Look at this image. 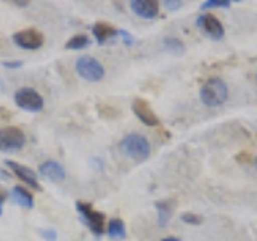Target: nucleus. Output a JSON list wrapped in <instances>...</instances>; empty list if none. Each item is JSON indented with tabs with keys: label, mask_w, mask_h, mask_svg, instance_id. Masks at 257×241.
Returning <instances> with one entry per match:
<instances>
[{
	"label": "nucleus",
	"mask_w": 257,
	"mask_h": 241,
	"mask_svg": "<svg viewBox=\"0 0 257 241\" xmlns=\"http://www.w3.org/2000/svg\"><path fill=\"white\" fill-rule=\"evenodd\" d=\"M230 7H231L230 0H207V2L201 5L203 10H206V8H230Z\"/></svg>",
	"instance_id": "nucleus-19"
},
{
	"label": "nucleus",
	"mask_w": 257,
	"mask_h": 241,
	"mask_svg": "<svg viewBox=\"0 0 257 241\" xmlns=\"http://www.w3.org/2000/svg\"><path fill=\"white\" fill-rule=\"evenodd\" d=\"M90 45V39L85 34H77L74 37H71L66 42V50H82V48Z\"/></svg>",
	"instance_id": "nucleus-17"
},
{
	"label": "nucleus",
	"mask_w": 257,
	"mask_h": 241,
	"mask_svg": "<svg viewBox=\"0 0 257 241\" xmlns=\"http://www.w3.org/2000/svg\"><path fill=\"white\" fill-rule=\"evenodd\" d=\"M155 206H156V211H158V223L161 225V227H166L167 222L172 219V214H174V209H175V201L174 199H163V201H158Z\"/></svg>",
	"instance_id": "nucleus-14"
},
{
	"label": "nucleus",
	"mask_w": 257,
	"mask_h": 241,
	"mask_svg": "<svg viewBox=\"0 0 257 241\" xmlns=\"http://www.w3.org/2000/svg\"><path fill=\"white\" fill-rule=\"evenodd\" d=\"M120 151L124 153L127 158L137 163H143L151 155V145L148 139L142 134H128L125 135L119 143Z\"/></svg>",
	"instance_id": "nucleus-2"
},
{
	"label": "nucleus",
	"mask_w": 257,
	"mask_h": 241,
	"mask_svg": "<svg viewBox=\"0 0 257 241\" xmlns=\"http://www.w3.org/2000/svg\"><path fill=\"white\" fill-rule=\"evenodd\" d=\"M79 215L82 217V220L87 223V227L90 228V231L93 233L95 236H101L104 233V214L95 211L92 207V204L88 203H82L79 201L76 204Z\"/></svg>",
	"instance_id": "nucleus-3"
},
{
	"label": "nucleus",
	"mask_w": 257,
	"mask_h": 241,
	"mask_svg": "<svg viewBox=\"0 0 257 241\" xmlns=\"http://www.w3.org/2000/svg\"><path fill=\"white\" fill-rule=\"evenodd\" d=\"M4 201H5V195L0 191V215H2V212H4Z\"/></svg>",
	"instance_id": "nucleus-26"
},
{
	"label": "nucleus",
	"mask_w": 257,
	"mask_h": 241,
	"mask_svg": "<svg viewBox=\"0 0 257 241\" xmlns=\"http://www.w3.org/2000/svg\"><path fill=\"white\" fill-rule=\"evenodd\" d=\"M5 164L18 179H21V182H24L26 185H29L31 188H34L37 191L42 190V187H40V183L37 180V174H34L32 169H29L28 166H23L20 163H15V161H5Z\"/></svg>",
	"instance_id": "nucleus-10"
},
{
	"label": "nucleus",
	"mask_w": 257,
	"mask_h": 241,
	"mask_svg": "<svg viewBox=\"0 0 257 241\" xmlns=\"http://www.w3.org/2000/svg\"><path fill=\"white\" fill-rule=\"evenodd\" d=\"M2 64H4L5 68H8V69H18V68L23 66L21 61H4Z\"/></svg>",
	"instance_id": "nucleus-24"
},
{
	"label": "nucleus",
	"mask_w": 257,
	"mask_h": 241,
	"mask_svg": "<svg viewBox=\"0 0 257 241\" xmlns=\"http://www.w3.org/2000/svg\"><path fill=\"white\" fill-rule=\"evenodd\" d=\"M13 42L24 50H37L44 45V34L34 28L23 29L13 36Z\"/></svg>",
	"instance_id": "nucleus-7"
},
{
	"label": "nucleus",
	"mask_w": 257,
	"mask_h": 241,
	"mask_svg": "<svg viewBox=\"0 0 257 241\" xmlns=\"http://www.w3.org/2000/svg\"><path fill=\"white\" fill-rule=\"evenodd\" d=\"M199 98L209 108H217L228 100V87L220 77H211L203 84L199 90Z\"/></svg>",
	"instance_id": "nucleus-1"
},
{
	"label": "nucleus",
	"mask_w": 257,
	"mask_h": 241,
	"mask_svg": "<svg viewBox=\"0 0 257 241\" xmlns=\"http://www.w3.org/2000/svg\"><path fill=\"white\" fill-rule=\"evenodd\" d=\"M12 199L15 201L16 204L21 206V207H26V209H32L34 207V198H32L31 193L23 188V187H15L12 190Z\"/></svg>",
	"instance_id": "nucleus-15"
},
{
	"label": "nucleus",
	"mask_w": 257,
	"mask_h": 241,
	"mask_svg": "<svg viewBox=\"0 0 257 241\" xmlns=\"http://www.w3.org/2000/svg\"><path fill=\"white\" fill-rule=\"evenodd\" d=\"M163 45L167 52H171L172 55H182L185 53V45L180 39H177V37H166L163 40Z\"/></svg>",
	"instance_id": "nucleus-18"
},
{
	"label": "nucleus",
	"mask_w": 257,
	"mask_h": 241,
	"mask_svg": "<svg viewBox=\"0 0 257 241\" xmlns=\"http://www.w3.org/2000/svg\"><path fill=\"white\" fill-rule=\"evenodd\" d=\"M161 241H180L179 238H175V236H167V238H163Z\"/></svg>",
	"instance_id": "nucleus-28"
},
{
	"label": "nucleus",
	"mask_w": 257,
	"mask_h": 241,
	"mask_svg": "<svg viewBox=\"0 0 257 241\" xmlns=\"http://www.w3.org/2000/svg\"><path fill=\"white\" fill-rule=\"evenodd\" d=\"M92 32L100 45L106 44L109 39H114L117 36V29L108 23H95L92 26Z\"/></svg>",
	"instance_id": "nucleus-13"
},
{
	"label": "nucleus",
	"mask_w": 257,
	"mask_h": 241,
	"mask_svg": "<svg viewBox=\"0 0 257 241\" xmlns=\"http://www.w3.org/2000/svg\"><path fill=\"white\" fill-rule=\"evenodd\" d=\"M163 5L167 8V10H179V8H180L183 4L179 2V0H164Z\"/></svg>",
	"instance_id": "nucleus-23"
},
{
	"label": "nucleus",
	"mask_w": 257,
	"mask_h": 241,
	"mask_svg": "<svg viewBox=\"0 0 257 241\" xmlns=\"http://www.w3.org/2000/svg\"><path fill=\"white\" fill-rule=\"evenodd\" d=\"M131 8L135 15L142 16L145 20L156 18L159 13V4L155 0H132Z\"/></svg>",
	"instance_id": "nucleus-12"
},
{
	"label": "nucleus",
	"mask_w": 257,
	"mask_h": 241,
	"mask_svg": "<svg viewBox=\"0 0 257 241\" xmlns=\"http://www.w3.org/2000/svg\"><path fill=\"white\" fill-rule=\"evenodd\" d=\"M132 111H134V114L139 117L145 126H150V127L159 126V117L156 116V112L153 111L151 104L147 100L135 98L132 101Z\"/></svg>",
	"instance_id": "nucleus-9"
},
{
	"label": "nucleus",
	"mask_w": 257,
	"mask_h": 241,
	"mask_svg": "<svg viewBox=\"0 0 257 241\" xmlns=\"http://www.w3.org/2000/svg\"><path fill=\"white\" fill-rule=\"evenodd\" d=\"M236 161L238 163H241V164H251V163H254V158L251 156V153H247V151H241V153H238L236 155Z\"/></svg>",
	"instance_id": "nucleus-21"
},
{
	"label": "nucleus",
	"mask_w": 257,
	"mask_h": 241,
	"mask_svg": "<svg viewBox=\"0 0 257 241\" xmlns=\"http://www.w3.org/2000/svg\"><path fill=\"white\" fill-rule=\"evenodd\" d=\"M15 103L16 106L29 111V112H37L44 108V98L37 90L31 87H21L15 93Z\"/></svg>",
	"instance_id": "nucleus-4"
},
{
	"label": "nucleus",
	"mask_w": 257,
	"mask_h": 241,
	"mask_svg": "<svg viewBox=\"0 0 257 241\" xmlns=\"http://www.w3.org/2000/svg\"><path fill=\"white\" fill-rule=\"evenodd\" d=\"M26 135L20 127L8 126L0 129V151H16L24 147Z\"/></svg>",
	"instance_id": "nucleus-6"
},
{
	"label": "nucleus",
	"mask_w": 257,
	"mask_h": 241,
	"mask_svg": "<svg viewBox=\"0 0 257 241\" xmlns=\"http://www.w3.org/2000/svg\"><path fill=\"white\" fill-rule=\"evenodd\" d=\"M117 36L122 37V40H124V45H127V47L134 45V42H135V39L131 36V32H128V31L120 29V31H117Z\"/></svg>",
	"instance_id": "nucleus-22"
},
{
	"label": "nucleus",
	"mask_w": 257,
	"mask_h": 241,
	"mask_svg": "<svg viewBox=\"0 0 257 241\" xmlns=\"http://www.w3.org/2000/svg\"><path fill=\"white\" fill-rule=\"evenodd\" d=\"M76 71L80 77L88 80V82H98L104 76L103 64L92 56H80L76 63Z\"/></svg>",
	"instance_id": "nucleus-5"
},
{
	"label": "nucleus",
	"mask_w": 257,
	"mask_h": 241,
	"mask_svg": "<svg viewBox=\"0 0 257 241\" xmlns=\"http://www.w3.org/2000/svg\"><path fill=\"white\" fill-rule=\"evenodd\" d=\"M40 233H42L45 239H48V241H53L56 238V231H53V230H42Z\"/></svg>",
	"instance_id": "nucleus-25"
},
{
	"label": "nucleus",
	"mask_w": 257,
	"mask_h": 241,
	"mask_svg": "<svg viewBox=\"0 0 257 241\" xmlns=\"http://www.w3.org/2000/svg\"><path fill=\"white\" fill-rule=\"evenodd\" d=\"M13 4H15V5H20V7H26V5H29V2H20V0H15Z\"/></svg>",
	"instance_id": "nucleus-27"
},
{
	"label": "nucleus",
	"mask_w": 257,
	"mask_h": 241,
	"mask_svg": "<svg viewBox=\"0 0 257 241\" xmlns=\"http://www.w3.org/2000/svg\"><path fill=\"white\" fill-rule=\"evenodd\" d=\"M182 220L188 225H199L201 222H203V217L198 215V214H193V212H183Z\"/></svg>",
	"instance_id": "nucleus-20"
},
{
	"label": "nucleus",
	"mask_w": 257,
	"mask_h": 241,
	"mask_svg": "<svg viewBox=\"0 0 257 241\" xmlns=\"http://www.w3.org/2000/svg\"><path fill=\"white\" fill-rule=\"evenodd\" d=\"M108 235L112 239H122L125 238V225L120 219H111L108 223Z\"/></svg>",
	"instance_id": "nucleus-16"
},
{
	"label": "nucleus",
	"mask_w": 257,
	"mask_h": 241,
	"mask_svg": "<svg viewBox=\"0 0 257 241\" xmlns=\"http://www.w3.org/2000/svg\"><path fill=\"white\" fill-rule=\"evenodd\" d=\"M254 164H255V167H257V158H254Z\"/></svg>",
	"instance_id": "nucleus-29"
},
{
	"label": "nucleus",
	"mask_w": 257,
	"mask_h": 241,
	"mask_svg": "<svg viewBox=\"0 0 257 241\" xmlns=\"http://www.w3.org/2000/svg\"><path fill=\"white\" fill-rule=\"evenodd\" d=\"M198 26L203 29L204 34L212 39V40H222L225 36V28L223 24L220 23V20L217 16L211 15V13H206V15H201L198 21H196Z\"/></svg>",
	"instance_id": "nucleus-8"
},
{
	"label": "nucleus",
	"mask_w": 257,
	"mask_h": 241,
	"mask_svg": "<svg viewBox=\"0 0 257 241\" xmlns=\"http://www.w3.org/2000/svg\"><path fill=\"white\" fill-rule=\"evenodd\" d=\"M39 174L55 183H60L66 179V171L56 161H45V163H42L39 166Z\"/></svg>",
	"instance_id": "nucleus-11"
}]
</instances>
